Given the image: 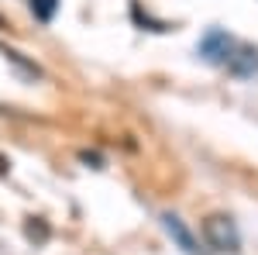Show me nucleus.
I'll use <instances>...</instances> for the list:
<instances>
[{
	"label": "nucleus",
	"mask_w": 258,
	"mask_h": 255,
	"mask_svg": "<svg viewBox=\"0 0 258 255\" xmlns=\"http://www.w3.org/2000/svg\"><path fill=\"white\" fill-rule=\"evenodd\" d=\"M203 238L214 252H224V255H234L241 248V235H238V224L231 221L227 214H210L203 217Z\"/></svg>",
	"instance_id": "f257e3e1"
},
{
	"label": "nucleus",
	"mask_w": 258,
	"mask_h": 255,
	"mask_svg": "<svg viewBox=\"0 0 258 255\" xmlns=\"http://www.w3.org/2000/svg\"><path fill=\"white\" fill-rule=\"evenodd\" d=\"M162 228H165V235L176 241L179 248L186 255H200V245H197V238H193V231L186 228V221L176 214H162Z\"/></svg>",
	"instance_id": "f03ea898"
},
{
	"label": "nucleus",
	"mask_w": 258,
	"mask_h": 255,
	"mask_svg": "<svg viewBox=\"0 0 258 255\" xmlns=\"http://www.w3.org/2000/svg\"><path fill=\"white\" fill-rule=\"evenodd\" d=\"M203 56L207 59H214V62H227L231 59V38L224 35V31H210L207 38H203Z\"/></svg>",
	"instance_id": "7ed1b4c3"
},
{
	"label": "nucleus",
	"mask_w": 258,
	"mask_h": 255,
	"mask_svg": "<svg viewBox=\"0 0 258 255\" xmlns=\"http://www.w3.org/2000/svg\"><path fill=\"white\" fill-rule=\"evenodd\" d=\"M227 66H231L234 73H241V76H248V73H255V69H258V52H255V48H238V56H231Z\"/></svg>",
	"instance_id": "20e7f679"
},
{
	"label": "nucleus",
	"mask_w": 258,
	"mask_h": 255,
	"mask_svg": "<svg viewBox=\"0 0 258 255\" xmlns=\"http://www.w3.org/2000/svg\"><path fill=\"white\" fill-rule=\"evenodd\" d=\"M0 52H4V59H7V62H14V66H18L24 76H31V79H38V76H41V69L35 66V62H28V59H24L18 48H0Z\"/></svg>",
	"instance_id": "39448f33"
},
{
	"label": "nucleus",
	"mask_w": 258,
	"mask_h": 255,
	"mask_svg": "<svg viewBox=\"0 0 258 255\" xmlns=\"http://www.w3.org/2000/svg\"><path fill=\"white\" fill-rule=\"evenodd\" d=\"M28 7H31V14L41 24H48V21L55 18V11H59V0H28Z\"/></svg>",
	"instance_id": "423d86ee"
},
{
	"label": "nucleus",
	"mask_w": 258,
	"mask_h": 255,
	"mask_svg": "<svg viewBox=\"0 0 258 255\" xmlns=\"http://www.w3.org/2000/svg\"><path fill=\"white\" fill-rule=\"evenodd\" d=\"M24 235L31 238V241H48V224L41 221V217H28V224H24Z\"/></svg>",
	"instance_id": "0eeeda50"
},
{
	"label": "nucleus",
	"mask_w": 258,
	"mask_h": 255,
	"mask_svg": "<svg viewBox=\"0 0 258 255\" xmlns=\"http://www.w3.org/2000/svg\"><path fill=\"white\" fill-rule=\"evenodd\" d=\"M80 159H83V162H90L93 169H100V162H103V159H100L97 152H80Z\"/></svg>",
	"instance_id": "6e6552de"
}]
</instances>
